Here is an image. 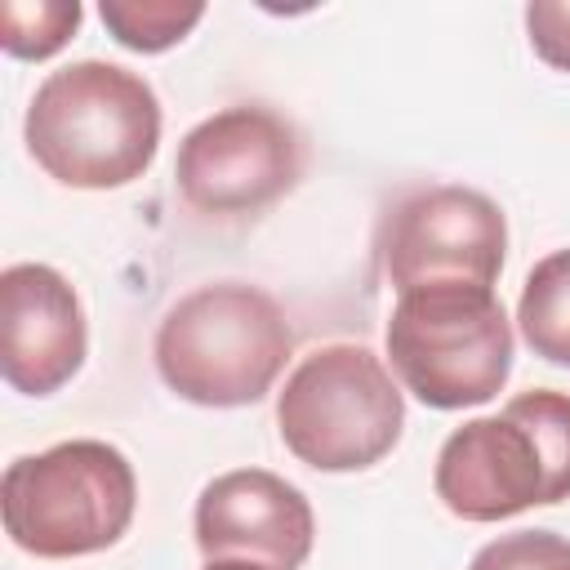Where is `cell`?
Returning <instances> with one entry per match:
<instances>
[{
    "mask_svg": "<svg viewBox=\"0 0 570 570\" xmlns=\"http://www.w3.org/2000/svg\"><path fill=\"white\" fill-rule=\"evenodd\" d=\"M138 508L134 463L94 436L58 441L4 468L0 512L4 534L45 561L89 557L129 530Z\"/></svg>",
    "mask_w": 570,
    "mask_h": 570,
    "instance_id": "obj_5",
    "label": "cell"
},
{
    "mask_svg": "<svg viewBox=\"0 0 570 570\" xmlns=\"http://www.w3.org/2000/svg\"><path fill=\"white\" fill-rule=\"evenodd\" d=\"M303 134L263 102H236L183 134L174 183L205 218H254L303 178Z\"/></svg>",
    "mask_w": 570,
    "mask_h": 570,
    "instance_id": "obj_7",
    "label": "cell"
},
{
    "mask_svg": "<svg viewBox=\"0 0 570 570\" xmlns=\"http://www.w3.org/2000/svg\"><path fill=\"white\" fill-rule=\"evenodd\" d=\"M405 428V396L361 343L307 352L276 392V432L285 450L316 472H361L387 459Z\"/></svg>",
    "mask_w": 570,
    "mask_h": 570,
    "instance_id": "obj_6",
    "label": "cell"
},
{
    "mask_svg": "<svg viewBox=\"0 0 570 570\" xmlns=\"http://www.w3.org/2000/svg\"><path fill=\"white\" fill-rule=\"evenodd\" d=\"M508 254L503 209L459 183L401 191L379 223V263L396 294L419 285H485L494 289Z\"/></svg>",
    "mask_w": 570,
    "mask_h": 570,
    "instance_id": "obj_8",
    "label": "cell"
},
{
    "mask_svg": "<svg viewBox=\"0 0 570 570\" xmlns=\"http://www.w3.org/2000/svg\"><path fill=\"white\" fill-rule=\"evenodd\" d=\"M436 499L463 521H503L570 499V396L521 392L503 414L468 419L436 454Z\"/></svg>",
    "mask_w": 570,
    "mask_h": 570,
    "instance_id": "obj_3",
    "label": "cell"
},
{
    "mask_svg": "<svg viewBox=\"0 0 570 570\" xmlns=\"http://www.w3.org/2000/svg\"><path fill=\"white\" fill-rule=\"evenodd\" d=\"M98 18L116 45L134 53H165L191 36V27L205 18V4L200 0H102Z\"/></svg>",
    "mask_w": 570,
    "mask_h": 570,
    "instance_id": "obj_12",
    "label": "cell"
},
{
    "mask_svg": "<svg viewBox=\"0 0 570 570\" xmlns=\"http://www.w3.org/2000/svg\"><path fill=\"white\" fill-rule=\"evenodd\" d=\"M205 570H258V566H232V561H205Z\"/></svg>",
    "mask_w": 570,
    "mask_h": 570,
    "instance_id": "obj_16",
    "label": "cell"
},
{
    "mask_svg": "<svg viewBox=\"0 0 570 570\" xmlns=\"http://www.w3.org/2000/svg\"><path fill=\"white\" fill-rule=\"evenodd\" d=\"M294 352L281 303L245 281H209L169 303L156 325V374L191 405L236 410L272 392Z\"/></svg>",
    "mask_w": 570,
    "mask_h": 570,
    "instance_id": "obj_2",
    "label": "cell"
},
{
    "mask_svg": "<svg viewBox=\"0 0 570 570\" xmlns=\"http://www.w3.org/2000/svg\"><path fill=\"white\" fill-rule=\"evenodd\" d=\"M525 36H530V49L552 71H570V0L525 4Z\"/></svg>",
    "mask_w": 570,
    "mask_h": 570,
    "instance_id": "obj_15",
    "label": "cell"
},
{
    "mask_svg": "<svg viewBox=\"0 0 570 570\" xmlns=\"http://www.w3.org/2000/svg\"><path fill=\"white\" fill-rule=\"evenodd\" d=\"M22 138L31 160L62 187L111 191L147 174L160 147L156 89L102 58H80L40 80Z\"/></svg>",
    "mask_w": 570,
    "mask_h": 570,
    "instance_id": "obj_1",
    "label": "cell"
},
{
    "mask_svg": "<svg viewBox=\"0 0 570 570\" xmlns=\"http://www.w3.org/2000/svg\"><path fill=\"white\" fill-rule=\"evenodd\" d=\"M387 365L428 410H468L503 392L512 370V321L485 285H419L387 316Z\"/></svg>",
    "mask_w": 570,
    "mask_h": 570,
    "instance_id": "obj_4",
    "label": "cell"
},
{
    "mask_svg": "<svg viewBox=\"0 0 570 570\" xmlns=\"http://www.w3.org/2000/svg\"><path fill=\"white\" fill-rule=\"evenodd\" d=\"M89 356L80 294L49 263H13L0 272V370L22 396H53Z\"/></svg>",
    "mask_w": 570,
    "mask_h": 570,
    "instance_id": "obj_10",
    "label": "cell"
},
{
    "mask_svg": "<svg viewBox=\"0 0 570 570\" xmlns=\"http://www.w3.org/2000/svg\"><path fill=\"white\" fill-rule=\"evenodd\" d=\"M468 570H570V539L557 530H512L490 539Z\"/></svg>",
    "mask_w": 570,
    "mask_h": 570,
    "instance_id": "obj_14",
    "label": "cell"
},
{
    "mask_svg": "<svg viewBox=\"0 0 570 570\" xmlns=\"http://www.w3.org/2000/svg\"><path fill=\"white\" fill-rule=\"evenodd\" d=\"M191 530L205 561L258 570H303L316 543L307 494L267 468L218 472L196 494Z\"/></svg>",
    "mask_w": 570,
    "mask_h": 570,
    "instance_id": "obj_9",
    "label": "cell"
},
{
    "mask_svg": "<svg viewBox=\"0 0 570 570\" xmlns=\"http://www.w3.org/2000/svg\"><path fill=\"white\" fill-rule=\"evenodd\" d=\"M517 325L534 356L570 370V249L539 258L517 298Z\"/></svg>",
    "mask_w": 570,
    "mask_h": 570,
    "instance_id": "obj_11",
    "label": "cell"
},
{
    "mask_svg": "<svg viewBox=\"0 0 570 570\" xmlns=\"http://www.w3.org/2000/svg\"><path fill=\"white\" fill-rule=\"evenodd\" d=\"M85 9L76 0H4L0 22H4V53L22 58V62H45L53 58L80 27Z\"/></svg>",
    "mask_w": 570,
    "mask_h": 570,
    "instance_id": "obj_13",
    "label": "cell"
}]
</instances>
